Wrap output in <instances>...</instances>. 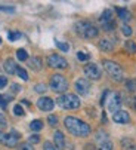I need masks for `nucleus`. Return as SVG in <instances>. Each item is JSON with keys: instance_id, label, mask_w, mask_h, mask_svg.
<instances>
[{"instance_id": "9b49d317", "label": "nucleus", "mask_w": 136, "mask_h": 150, "mask_svg": "<svg viewBox=\"0 0 136 150\" xmlns=\"http://www.w3.org/2000/svg\"><path fill=\"white\" fill-rule=\"evenodd\" d=\"M76 91L80 95H87L90 91V82L86 77H80L76 80Z\"/></svg>"}, {"instance_id": "a19ab883", "label": "nucleus", "mask_w": 136, "mask_h": 150, "mask_svg": "<svg viewBox=\"0 0 136 150\" xmlns=\"http://www.w3.org/2000/svg\"><path fill=\"white\" fill-rule=\"evenodd\" d=\"M6 105H8V101L5 100V97H3L2 94H0V107H2V109L5 110V109H6Z\"/></svg>"}, {"instance_id": "4468645a", "label": "nucleus", "mask_w": 136, "mask_h": 150, "mask_svg": "<svg viewBox=\"0 0 136 150\" xmlns=\"http://www.w3.org/2000/svg\"><path fill=\"white\" fill-rule=\"evenodd\" d=\"M53 144H55V147H56V150H64L65 149V137H64V134L61 132V131H55V134H53Z\"/></svg>"}, {"instance_id": "7c9ffc66", "label": "nucleus", "mask_w": 136, "mask_h": 150, "mask_svg": "<svg viewBox=\"0 0 136 150\" xmlns=\"http://www.w3.org/2000/svg\"><path fill=\"white\" fill-rule=\"evenodd\" d=\"M121 33H123L124 36H132L133 31H132V28H130L127 24H123V25H121Z\"/></svg>"}, {"instance_id": "f257e3e1", "label": "nucleus", "mask_w": 136, "mask_h": 150, "mask_svg": "<svg viewBox=\"0 0 136 150\" xmlns=\"http://www.w3.org/2000/svg\"><path fill=\"white\" fill-rule=\"evenodd\" d=\"M64 125L67 128V131L74 137L84 138V137H89L90 131H92L90 129V125H87L86 122H83L81 119L74 117V116H67L64 119Z\"/></svg>"}, {"instance_id": "a211bd4d", "label": "nucleus", "mask_w": 136, "mask_h": 150, "mask_svg": "<svg viewBox=\"0 0 136 150\" xmlns=\"http://www.w3.org/2000/svg\"><path fill=\"white\" fill-rule=\"evenodd\" d=\"M99 49L104 52H111L114 49V45H112V42L109 39H101L99 40Z\"/></svg>"}, {"instance_id": "72a5a7b5", "label": "nucleus", "mask_w": 136, "mask_h": 150, "mask_svg": "<svg viewBox=\"0 0 136 150\" xmlns=\"http://www.w3.org/2000/svg\"><path fill=\"white\" fill-rule=\"evenodd\" d=\"M18 150H34V149H33V146L27 141V143H22V144H19V146H18Z\"/></svg>"}, {"instance_id": "b1692460", "label": "nucleus", "mask_w": 136, "mask_h": 150, "mask_svg": "<svg viewBox=\"0 0 136 150\" xmlns=\"http://www.w3.org/2000/svg\"><path fill=\"white\" fill-rule=\"evenodd\" d=\"M16 58L19 61H28V52L25 49H18L16 51Z\"/></svg>"}, {"instance_id": "e433bc0d", "label": "nucleus", "mask_w": 136, "mask_h": 150, "mask_svg": "<svg viewBox=\"0 0 136 150\" xmlns=\"http://www.w3.org/2000/svg\"><path fill=\"white\" fill-rule=\"evenodd\" d=\"M11 91H12V95H13V94H18V92L21 91V86H19L18 83H12V85H11Z\"/></svg>"}, {"instance_id": "f3484780", "label": "nucleus", "mask_w": 136, "mask_h": 150, "mask_svg": "<svg viewBox=\"0 0 136 150\" xmlns=\"http://www.w3.org/2000/svg\"><path fill=\"white\" fill-rule=\"evenodd\" d=\"M116 12H117L118 18L123 21L124 24H126V23H129V21L132 19V13H130L126 8H116Z\"/></svg>"}, {"instance_id": "412c9836", "label": "nucleus", "mask_w": 136, "mask_h": 150, "mask_svg": "<svg viewBox=\"0 0 136 150\" xmlns=\"http://www.w3.org/2000/svg\"><path fill=\"white\" fill-rule=\"evenodd\" d=\"M41 128H43V120H40V119H34V120L30 123V129L34 131V132L41 131Z\"/></svg>"}, {"instance_id": "4c0bfd02", "label": "nucleus", "mask_w": 136, "mask_h": 150, "mask_svg": "<svg viewBox=\"0 0 136 150\" xmlns=\"http://www.w3.org/2000/svg\"><path fill=\"white\" fill-rule=\"evenodd\" d=\"M8 126V122H6V119H5V116L0 113V129H5V128Z\"/></svg>"}, {"instance_id": "dca6fc26", "label": "nucleus", "mask_w": 136, "mask_h": 150, "mask_svg": "<svg viewBox=\"0 0 136 150\" xmlns=\"http://www.w3.org/2000/svg\"><path fill=\"white\" fill-rule=\"evenodd\" d=\"M16 62H15V59L13 58H8V59H5V62H3V69H5V71L8 73V74H15L16 73Z\"/></svg>"}, {"instance_id": "39448f33", "label": "nucleus", "mask_w": 136, "mask_h": 150, "mask_svg": "<svg viewBox=\"0 0 136 150\" xmlns=\"http://www.w3.org/2000/svg\"><path fill=\"white\" fill-rule=\"evenodd\" d=\"M49 86L52 91L58 92V94H65L67 89H68V80L62 76V74H52L50 76V80H49Z\"/></svg>"}, {"instance_id": "a18cd8bd", "label": "nucleus", "mask_w": 136, "mask_h": 150, "mask_svg": "<svg viewBox=\"0 0 136 150\" xmlns=\"http://www.w3.org/2000/svg\"><path fill=\"white\" fill-rule=\"evenodd\" d=\"M22 104H25V105H30V101H28V100H22Z\"/></svg>"}, {"instance_id": "2f4dec72", "label": "nucleus", "mask_w": 136, "mask_h": 150, "mask_svg": "<svg viewBox=\"0 0 136 150\" xmlns=\"http://www.w3.org/2000/svg\"><path fill=\"white\" fill-rule=\"evenodd\" d=\"M77 58H79V61H89V58H90V55L89 54H86V52H77Z\"/></svg>"}, {"instance_id": "473e14b6", "label": "nucleus", "mask_w": 136, "mask_h": 150, "mask_svg": "<svg viewBox=\"0 0 136 150\" xmlns=\"http://www.w3.org/2000/svg\"><path fill=\"white\" fill-rule=\"evenodd\" d=\"M8 37H9V40H11V42H15L16 39H19V37H21V33H18V31H11V33L8 34Z\"/></svg>"}, {"instance_id": "de8ad7c7", "label": "nucleus", "mask_w": 136, "mask_h": 150, "mask_svg": "<svg viewBox=\"0 0 136 150\" xmlns=\"http://www.w3.org/2000/svg\"><path fill=\"white\" fill-rule=\"evenodd\" d=\"M0 43H2V37H0Z\"/></svg>"}, {"instance_id": "6e6552de", "label": "nucleus", "mask_w": 136, "mask_h": 150, "mask_svg": "<svg viewBox=\"0 0 136 150\" xmlns=\"http://www.w3.org/2000/svg\"><path fill=\"white\" fill-rule=\"evenodd\" d=\"M83 71H84V76L87 77V80H99L101 76H102L99 66L95 62H87L83 69Z\"/></svg>"}, {"instance_id": "79ce46f5", "label": "nucleus", "mask_w": 136, "mask_h": 150, "mask_svg": "<svg viewBox=\"0 0 136 150\" xmlns=\"http://www.w3.org/2000/svg\"><path fill=\"white\" fill-rule=\"evenodd\" d=\"M0 11H5V12H13L15 8L13 6H2L0 5Z\"/></svg>"}, {"instance_id": "6ab92c4d", "label": "nucleus", "mask_w": 136, "mask_h": 150, "mask_svg": "<svg viewBox=\"0 0 136 150\" xmlns=\"http://www.w3.org/2000/svg\"><path fill=\"white\" fill-rule=\"evenodd\" d=\"M121 149L123 150H136V143L132 138H123L121 140Z\"/></svg>"}, {"instance_id": "c756f323", "label": "nucleus", "mask_w": 136, "mask_h": 150, "mask_svg": "<svg viewBox=\"0 0 136 150\" xmlns=\"http://www.w3.org/2000/svg\"><path fill=\"white\" fill-rule=\"evenodd\" d=\"M112 149H114V146H112V143H111V141H107V143L101 144L98 150H112Z\"/></svg>"}, {"instance_id": "58836bf2", "label": "nucleus", "mask_w": 136, "mask_h": 150, "mask_svg": "<svg viewBox=\"0 0 136 150\" xmlns=\"http://www.w3.org/2000/svg\"><path fill=\"white\" fill-rule=\"evenodd\" d=\"M6 85H8V77H6V76H3V74H0V89L5 88Z\"/></svg>"}, {"instance_id": "2eb2a0df", "label": "nucleus", "mask_w": 136, "mask_h": 150, "mask_svg": "<svg viewBox=\"0 0 136 150\" xmlns=\"http://www.w3.org/2000/svg\"><path fill=\"white\" fill-rule=\"evenodd\" d=\"M28 67H30L33 71H40L41 67H43L41 58H40V57H31V58H28Z\"/></svg>"}, {"instance_id": "20e7f679", "label": "nucleus", "mask_w": 136, "mask_h": 150, "mask_svg": "<svg viewBox=\"0 0 136 150\" xmlns=\"http://www.w3.org/2000/svg\"><path fill=\"white\" fill-rule=\"evenodd\" d=\"M102 64H104L105 71L111 76L112 80H116V82H123L124 80L123 69L120 67V64H117L116 61H111V59H104Z\"/></svg>"}, {"instance_id": "c85d7f7f", "label": "nucleus", "mask_w": 136, "mask_h": 150, "mask_svg": "<svg viewBox=\"0 0 136 150\" xmlns=\"http://www.w3.org/2000/svg\"><path fill=\"white\" fill-rule=\"evenodd\" d=\"M28 143L33 146V144H37V143H40V135L39 134H33V135H30V138H28Z\"/></svg>"}, {"instance_id": "cd10ccee", "label": "nucleus", "mask_w": 136, "mask_h": 150, "mask_svg": "<svg viewBox=\"0 0 136 150\" xmlns=\"http://www.w3.org/2000/svg\"><path fill=\"white\" fill-rule=\"evenodd\" d=\"M13 113H15V116H24V109H22L21 104H16L13 107Z\"/></svg>"}, {"instance_id": "bb28decb", "label": "nucleus", "mask_w": 136, "mask_h": 150, "mask_svg": "<svg viewBox=\"0 0 136 150\" xmlns=\"http://www.w3.org/2000/svg\"><path fill=\"white\" fill-rule=\"evenodd\" d=\"M34 91L39 92V94H44L48 91V86L44 83H37V85H34Z\"/></svg>"}, {"instance_id": "7ed1b4c3", "label": "nucleus", "mask_w": 136, "mask_h": 150, "mask_svg": "<svg viewBox=\"0 0 136 150\" xmlns=\"http://www.w3.org/2000/svg\"><path fill=\"white\" fill-rule=\"evenodd\" d=\"M56 104L61 109H65V110H76L81 105V101L76 94H62L58 97Z\"/></svg>"}, {"instance_id": "f03ea898", "label": "nucleus", "mask_w": 136, "mask_h": 150, "mask_svg": "<svg viewBox=\"0 0 136 150\" xmlns=\"http://www.w3.org/2000/svg\"><path fill=\"white\" fill-rule=\"evenodd\" d=\"M74 31L83 39H95L99 34L98 27H95L89 21H77L74 24Z\"/></svg>"}, {"instance_id": "f8f14e48", "label": "nucleus", "mask_w": 136, "mask_h": 150, "mask_svg": "<svg viewBox=\"0 0 136 150\" xmlns=\"http://www.w3.org/2000/svg\"><path fill=\"white\" fill-rule=\"evenodd\" d=\"M112 120L116 123H120V125H126L130 122V115L126 110H118L117 113L112 115Z\"/></svg>"}, {"instance_id": "423d86ee", "label": "nucleus", "mask_w": 136, "mask_h": 150, "mask_svg": "<svg viewBox=\"0 0 136 150\" xmlns=\"http://www.w3.org/2000/svg\"><path fill=\"white\" fill-rule=\"evenodd\" d=\"M99 24L102 25L104 31H112L116 28V23H114V15H112L111 9H105L102 12V15L99 16Z\"/></svg>"}, {"instance_id": "9d476101", "label": "nucleus", "mask_w": 136, "mask_h": 150, "mask_svg": "<svg viewBox=\"0 0 136 150\" xmlns=\"http://www.w3.org/2000/svg\"><path fill=\"white\" fill-rule=\"evenodd\" d=\"M37 107L43 112H52L55 107V101L49 97H40L37 100Z\"/></svg>"}, {"instance_id": "aec40b11", "label": "nucleus", "mask_w": 136, "mask_h": 150, "mask_svg": "<svg viewBox=\"0 0 136 150\" xmlns=\"http://www.w3.org/2000/svg\"><path fill=\"white\" fill-rule=\"evenodd\" d=\"M95 140L99 143V146H101V144H104V143H107V141H109V140H108V134H107L105 131H102V129L96 132V135H95Z\"/></svg>"}, {"instance_id": "4be33fe9", "label": "nucleus", "mask_w": 136, "mask_h": 150, "mask_svg": "<svg viewBox=\"0 0 136 150\" xmlns=\"http://www.w3.org/2000/svg\"><path fill=\"white\" fill-rule=\"evenodd\" d=\"M124 48H126V51L129 54H135L136 52V43H135L133 40H127L126 43H124Z\"/></svg>"}, {"instance_id": "f704fd0d", "label": "nucleus", "mask_w": 136, "mask_h": 150, "mask_svg": "<svg viewBox=\"0 0 136 150\" xmlns=\"http://www.w3.org/2000/svg\"><path fill=\"white\" fill-rule=\"evenodd\" d=\"M43 150H56V147H55V144L50 143V141H44V144H43Z\"/></svg>"}, {"instance_id": "c9c22d12", "label": "nucleus", "mask_w": 136, "mask_h": 150, "mask_svg": "<svg viewBox=\"0 0 136 150\" xmlns=\"http://www.w3.org/2000/svg\"><path fill=\"white\" fill-rule=\"evenodd\" d=\"M48 122H49L50 126H56V125H58V117H56L55 115H50V116L48 117Z\"/></svg>"}, {"instance_id": "5701e85b", "label": "nucleus", "mask_w": 136, "mask_h": 150, "mask_svg": "<svg viewBox=\"0 0 136 150\" xmlns=\"http://www.w3.org/2000/svg\"><path fill=\"white\" fill-rule=\"evenodd\" d=\"M16 74H18L22 80H28V73H27V70H25L24 67L18 66V67H16Z\"/></svg>"}, {"instance_id": "ddd939ff", "label": "nucleus", "mask_w": 136, "mask_h": 150, "mask_svg": "<svg viewBox=\"0 0 136 150\" xmlns=\"http://www.w3.org/2000/svg\"><path fill=\"white\" fill-rule=\"evenodd\" d=\"M19 132H16V131H12L11 134H6L5 135V140H3V144L5 146H8V147H15L16 146V143H18V140H19Z\"/></svg>"}, {"instance_id": "c03bdc74", "label": "nucleus", "mask_w": 136, "mask_h": 150, "mask_svg": "<svg viewBox=\"0 0 136 150\" xmlns=\"http://www.w3.org/2000/svg\"><path fill=\"white\" fill-rule=\"evenodd\" d=\"M5 135H6V134H5L3 131H0V143H2V144H3V140H5Z\"/></svg>"}, {"instance_id": "0eeeda50", "label": "nucleus", "mask_w": 136, "mask_h": 150, "mask_svg": "<svg viewBox=\"0 0 136 150\" xmlns=\"http://www.w3.org/2000/svg\"><path fill=\"white\" fill-rule=\"evenodd\" d=\"M107 109L114 115L118 110H121V95L118 92H109L107 100Z\"/></svg>"}, {"instance_id": "49530a36", "label": "nucleus", "mask_w": 136, "mask_h": 150, "mask_svg": "<svg viewBox=\"0 0 136 150\" xmlns=\"http://www.w3.org/2000/svg\"><path fill=\"white\" fill-rule=\"evenodd\" d=\"M133 105H135V109H136V98H135V104Z\"/></svg>"}, {"instance_id": "ea45409f", "label": "nucleus", "mask_w": 136, "mask_h": 150, "mask_svg": "<svg viewBox=\"0 0 136 150\" xmlns=\"http://www.w3.org/2000/svg\"><path fill=\"white\" fill-rule=\"evenodd\" d=\"M108 94H109V91H108V89H105V91H104V94H102V97H101V105H104V104L107 103V97H108Z\"/></svg>"}, {"instance_id": "1a4fd4ad", "label": "nucleus", "mask_w": 136, "mask_h": 150, "mask_svg": "<svg viewBox=\"0 0 136 150\" xmlns=\"http://www.w3.org/2000/svg\"><path fill=\"white\" fill-rule=\"evenodd\" d=\"M46 62H48V66L52 67V69H67V67H68L67 59H65L64 57L58 55V54H52V55H49L48 59H46Z\"/></svg>"}, {"instance_id": "37998d69", "label": "nucleus", "mask_w": 136, "mask_h": 150, "mask_svg": "<svg viewBox=\"0 0 136 150\" xmlns=\"http://www.w3.org/2000/svg\"><path fill=\"white\" fill-rule=\"evenodd\" d=\"M84 150H95V146L89 143V144H86V146H84Z\"/></svg>"}, {"instance_id": "393cba45", "label": "nucleus", "mask_w": 136, "mask_h": 150, "mask_svg": "<svg viewBox=\"0 0 136 150\" xmlns=\"http://www.w3.org/2000/svg\"><path fill=\"white\" fill-rule=\"evenodd\" d=\"M126 89L130 91V92H135V91H136V79H129V80H126Z\"/></svg>"}, {"instance_id": "a878e982", "label": "nucleus", "mask_w": 136, "mask_h": 150, "mask_svg": "<svg viewBox=\"0 0 136 150\" xmlns=\"http://www.w3.org/2000/svg\"><path fill=\"white\" fill-rule=\"evenodd\" d=\"M55 45L58 49H61L62 52H68V49H70V46H68V43H65V42H59V40H55Z\"/></svg>"}]
</instances>
